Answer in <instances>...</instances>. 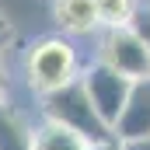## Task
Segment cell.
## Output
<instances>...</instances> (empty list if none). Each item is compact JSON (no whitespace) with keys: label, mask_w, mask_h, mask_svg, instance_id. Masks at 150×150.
Here are the masks:
<instances>
[{"label":"cell","mask_w":150,"mask_h":150,"mask_svg":"<svg viewBox=\"0 0 150 150\" xmlns=\"http://www.w3.org/2000/svg\"><path fill=\"white\" fill-rule=\"evenodd\" d=\"M87 143L77 136V133H70V129H59V126H52V122H45L42 129L35 133V143H32V150H84Z\"/></svg>","instance_id":"8"},{"label":"cell","mask_w":150,"mask_h":150,"mask_svg":"<svg viewBox=\"0 0 150 150\" xmlns=\"http://www.w3.org/2000/svg\"><path fill=\"white\" fill-rule=\"evenodd\" d=\"M25 77L32 84V91H38L42 98L67 87L70 80H77V52L63 35L38 38L25 56Z\"/></svg>","instance_id":"2"},{"label":"cell","mask_w":150,"mask_h":150,"mask_svg":"<svg viewBox=\"0 0 150 150\" xmlns=\"http://www.w3.org/2000/svg\"><path fill=\"white\" fill-rule=\"evenodd\" d=\"M129 28L136 32V38L143 42V49H147V56H150V7H136V14H133Z\"/></svg>","instance_id":"10"},{"label":"cell","mask_w":150,"mask_h":150,"mask_svg":"<svg viewBox=\"0 0 150 150\" xmlns=\"http://www.w3.org/2000/svg\"><path fill=\"white\" fill-rule=\"evenodd\" d=\"M35 129L25 122V115L0 101V150H32Z\"/></svg>","instance_id":"6"},{"label":"cell","mask_w":150,"mask_h":150,"mask_svg":"<svg viewBox=\"0 0 150 150\" xmlns=\"http://www.w3.org/2000/svg\"><path fill=\"white\" fill-rule=\"evenodd\" d=\"M42 112H45V122L59 126V129H70L77 133L84 143H101V140H112V129L98 119V112L91 108V98L80 84V77L70 80L67 87L52 91L42 98Z\"/></svg>","instance_id":"1"},{"label":"cell","mask_w":150,"mask_h":150,"mask_svg":"<svg viewBox=\"0 0 150 150\" xmlns=\"http://www.w3.org/2000/svg\"><path fill=\"white\" fill-rule=\"evenodd\" d=\"M11 35H14V32H11V21H7V18L0 14V49H7V42H11Z\"/></svg>","instance_id":"12"},{"label":"cell","mask_w":150,"mask_h":150,"mask_svg":"<svg viewBox=\"0 0 150 150\" xmlns=\"http://www.w3.org/2000/svg\"><path fill=\"white\" fill-rule=\"evenodd\" d=\"M84 150H126V147H122V143L112 136V140H101V143H87Z\"/></svg>","instance_id":"11"},{"label":"cell","mask_w":150,"mask_h":150,"mask_svg":"<svg viewBox=\"0 0 150 150\" xmlns=\"http://www.w3.org/2000/svg\"><path fill=\"white\" fill-rule=\"evenodd\" d=\"M105 67H112L119 77L126 80H147L150 77V56L143 49V42L136 38V32L126 28H108L101 38V59Z\"/></svg>","instance_id":"4"},{"label":"cell","mask_w":150,"mask_h":150,"mask_svg":"<svg viewBox=\"0 0 150 150\" xmlns=\"http://www.w3.org/2000/svg\"><path fill=\"white\" fill-rule=\"evenodd\" d=\"M112 136L119 143H136L150 140V77L147 80H133L129 98L122 105V112L112 126Z\"/></svg>","instance_id":"5"},{"label":"cell","mask_w":150,"mask_h":150,"mask_svg":"<svg viewBox=\"0 0 150 150\" xmlns=\"http://www.w3.org/2000/svg\"><path fill=\"white\" fill-rule=\"evenodd\" d=\"M80 84H84V91H87V98H91V108L98 112V119L112 129L119 112H122V105H126V98H129L133 80L119 77L112 67H105V63H91V67L80 74Z\"/></svg>","instance_id":"3"},{"label":"cell","mask_w":150,"mask_h":150,"mask_svg":"<svg viewBox=\"0 0 150 150\" xmlns=\"http://www.w3.org/2000/svg\"><path fill=\"white\" fill-rule=\"evenodd\" d=\"M126 150H150V140H136V143H122Z\"/></svg>","instance_id":"13"},{"label":"cell","mask_w":150,"mask_h":150,"mask_svg":"<svg viewBox=\"0 0 150 150\" xmlns=\"http://www.w3.org/2000/svg\"><path fill=\"white\" fill-rule=\"evenodd\" d=\"M56 21L63 32L70 35H84L98 28V11L94 0H56Z\"/></svg>","instance_id":"7"},{"label":"cell","mask_w":150,"mask_h":150,"mask_svg":"<svg viewBox=\"0 0 150 150\" xmlns=\"http://www.w3.org/2000/svg\"><path fill=\"white\" fill-rule=\"evenodd\" d=\"M98 25L105 28H126L136 14V0H94Z\"/></svg>","instance_id":"9"},{"label":"cell","mask_w":150,"mask_h":150,"mask_svg":"<svg viewBox=\"0 0 150 150\" xmlns=\"http://www.w3.org/2000/svg\"><path fill=\"white\" fill-rule=\"evenodd\" d=\"M4 94H7V70H4V63H0V101H4Z\"/></svg>","instance_id":"14"}]
</instances>
